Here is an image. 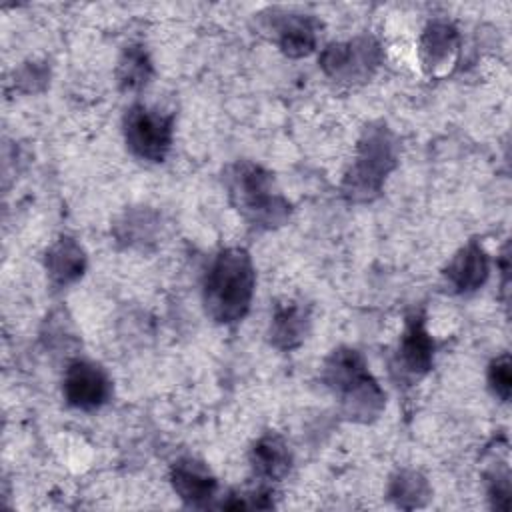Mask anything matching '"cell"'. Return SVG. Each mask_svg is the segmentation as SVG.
<instances>
[{
	"mask_svg": "<svg viewBox=\"0 0 512 512\" xmlns=\"http://www.w3.org/2000/svg\"><path fill=\"white\" fill-rule=\"evenodd\" d=\"M488 274H490L488 254L476 240H470L464 248H460L444 268V276L448 284L458 294L478 290L486 282Z\"/></svg>",
	"mask_w": 512,
	"mask_h": 512,
	"instance_id": "obj_12",
	"label": "cell"
},
{
	"mask_svg": "<svg viewBox=\"0 0 512 512\" xmlns=\"http://www.w3.org/2000/svg\"><path fill=\"white\" fill-rule=\"evenodd\" d=\"M322 382L336 398L340 412L352 422H372L386 406L384 390L354 348L340 346L328 354L322 364Z\"/></svg>",
	"mask_w": 512,
	"mask_h": 512,
	"instance_id": "obj_1",
	"label": "cell"
},
{
	"mask_svg": "<svg viewBox=\"0 0 512 512\" xmlns=\"http://www.w3.org/2000/svg\"><path fill=\"white\" fill-rule=\"evenodd\" d=\"M434 364V340L426 330L424 318L414 314L408 318L400 336L398 350L392 360V372L398 380L414 384L432 370Z\"/></svg>",
	"mask_w": 512,
	"mask_h": 512,
	"instance_id": "obj_8",
	"label": "cell"
},
{
	"mask_svg": "<svg viewBox=\"0 0 512 512\" xmlns=\"http://www.w3.org/2000/svg\"><path fill=\"white\" fill-rule=\"evenodd\" d=\"M46 274L52 286L64 288L82 278L86 270V252L70 236H60L44 256Z\"/></svg>",
	"mask_w": 512,
	"mask_h": 512,
	"instance_id": "obj_13",
	"label": "cell"
},
{
	"mask_svg": "<svg viewBox=\"0 0 512 512\" xmlns=\"http://www.w3.org/2000/svg\"><path fill=\"white\" fill-rule=\"evenodd\" d=\"M488 386L492 390V394L502 400L508 402L510 400V392H512V364H510V356L508 354H500L496 356L490 366H488Z\"/></svg>",
	"mask_w": 512,
	"mask_h": 512,
	"instance_id": "obj_19",
	"label": "cell"
},
{
	"mask_svg": "<svg viewBox=\"0 0 512 512\" xmlns=\"http://www.w3.org/2000/svg\"><path fill=\"white\" fill-rule=\"evenodd\" d=\"M258 16L262 30L280 46L286 56L302 58L316 48L318 22L312 16L278 8H270Z\"/></svg>",
	"mask_w": 512,
	"mask_h": 512,
	"instance_id": "obj_7",
	"label": "cell"
},
{
	"mask_svg": "<svg viewBox=\"0 0 512 512\" xmlns=\"http://www.w3.org/2000/svg\"><path fill=\"white\" fill-rule=\"evenodd\" d=\"M388 496L400 508H416L428 500L430 486L422 474H418L414 470H400L390 480Z\"/></svg>",
	"mask_w": 512,
	"mask_h": 512,
	"instance_id": "obj_17",
	"label": "cell"
},
{
	"mask_svg": "<svg viewBox=\"0 0 512 512\" xmlns=\"http://www.w3.org/2000/svg\"><path fill=\"white\" fill-rule=\"evenodd\" d=\"M256 272L248 250L224 248L218 252L204 280V310L218 324L242 320L252 304Z\"/></svg>",
	"mask_w": 512,
	"mask_h": 512,
	"instance_id": "obj_2",
	"label": "cell"
},
{
	"mask_svg": "<svg viewBox=\"0 0 512 512\" xmlns=\"http://www.w3.org/2000/svg\"><path fill=\"white\" fill-rule=\"evenodd\" d=\"M398 144L384 122L366 126L358 140V150L352 166L342 180V194L350 202L374 200L386 182V176L396 168Z\"/></svg>",
	"mask_w": 512,
	"mask_h": 512,
	"instance_id": "obj_4",
	"label": "cell"
},
{
	"mask_svg": "<svg viewBox=\"0 0 512 512\" xmlns=\"http://www.w3.org/2000/svg\"><path fill=\"white\" fill-rule=\"evenodd\" d=\"M154 216L150 212H132V214H126L124 222L118 224V238L124 240L126 244L134 246V244H144L146 240L152 238L154 234Z\"/></svg>",
	"mask_w": 512,
	"mask_h": 512,
	"instance_id": "obj_18",
	"label": "cell"
},
{
	"mask_svg": "<svg viewBox=\"0 0 512 512\" xmlns=\"http://www.w3.org/2000/svg\"><path fill=\"white\" fill-rule=\"evenodd\" d=\"M382 48L372 36H356L346 42H332L320 52V68L342 84H360L372 78L382 64Z\"/></svg>",
	"mask_w": 512,
	"mask_h": 512,
	"instance_id": "obj_6",
	"label": "cell"
},
{
	"mask_svg": "<svg viewBox=\"0 0 512 512\" xmlns=\"http://www.w3.org/2000/svg\"><path fill=\"white\" fill-rule=\"evenodd\" d=\"M152 76V62L142 44H130L124 48L118 66L116 80L120 90L136 92L148 84Z\"/></svg>",
	"mask_w": 512,
	"mask_h": 512,
	"instance_id": "obj_16",
	"label": "cell"
},
{
	"mask_svg": "<svg viewBox=\"0 0 512 512\" xmlns=\"http://www.w3.org/2000/svg\"><path fill=\"white\" fill-rule=\"evenodd\" d=\"M124 140L128 150L146 162H162L172 146L174 116L134 104L124 114Z\"/></svg>",
	"mask_w": 512,
	"mask_h": 512,
	"instance_id": "obj_5",
	"label": "cell"
},
{
	"mask_svg": "<svg viewBox=\"0 0 512 512\" xmlns=\"http://www.w3.org/2000/svg\"><path fill=\"white\" fill-rule=\"evenodd\" d=\"M222 176L230 204L250 226L272 230L290 218V202L276 190L272 172L260 164L238 160L226 166Z\"/></svg>",
	"mask_w": 512,
	"mask_h": 512,
	"instance_id": "obj_3",
	"label": "cell"
},
{
	"mask_svg": "<svg viewBox=\"0 0 512 512\" xmlns=\"http://www.w3.org/2000/svg\"><path fill=\"white\" fill-rule=\"evenodd\" d=\"M458 50H460V32L452 22L436 18L426 24L420 36L418 52H420V62L430 76L446 74L450 66L456 62Z\"/></svg>",
	"mask_w": 512,
	"mask_h": 512,
	"instance_id": "obj_10",
	"label": "cell"
},
{
	"mask_svg": "<svg viewBox=\"0 0 512 512\" xmlns=\"http://www.w3.org/2000/svg\"><path fill=\"white\" fill-rule=\"evenodd\" d=\"M62 392L72 408L90 412L108 402L112 382L98 364L90 360H74L66 368Z\"/></svg>",
	"mask_w": 512,
	"mask_h": 512,
	"instance_id": "obj_9",
	"label": "cell"
},
{
	"mask_svg": "<svg viewBox=\"0 0 512 512\" xmlns=\"http://www.w3.org/2000/svg\"><path fill=\"white\" fill-rule=\"evenodd\" d=\"M250 466L260 480H282L292 466V454L286 440L276 432L260 436L250 450Z\"/></svg>",
	"mask_w": 512,
	"mask_h": 512,
	"instance_id": "obj_14",
	"label": "cell"
},
{
	"mask_svg": "<svg viewBox=\"0 0 512 512\" xmlns=\"http://www.w3.org/2000/svg\"><path fill=\"white\" fill-rule=\"evenodd\" d=\"M308 326H310L308 308L294 300H286L282 304H276L268 336L278 350H292L304 342Z\"/></svg>",
	"mask_w": 512,
	"mask_h": 512,
	"instance_id": "obj_15",
	"label": "cell"
},
{
	"mask_svg": "<svg viewBox=\"0 0 512 512\" xmlns=\"http://www.w3.org/2000/svg\"><path fill=\"white\" fill-rule=\"evenodd\" d=\"M170 482L182 502L192 508H206L218 490V482L208 466L192 456L174 462Z\"/></svg>",
	"mask_w": 512,
	"mask_h": 512,
	"instance_id": "obj_11",
	"label": "cell"
}]
</instances>
